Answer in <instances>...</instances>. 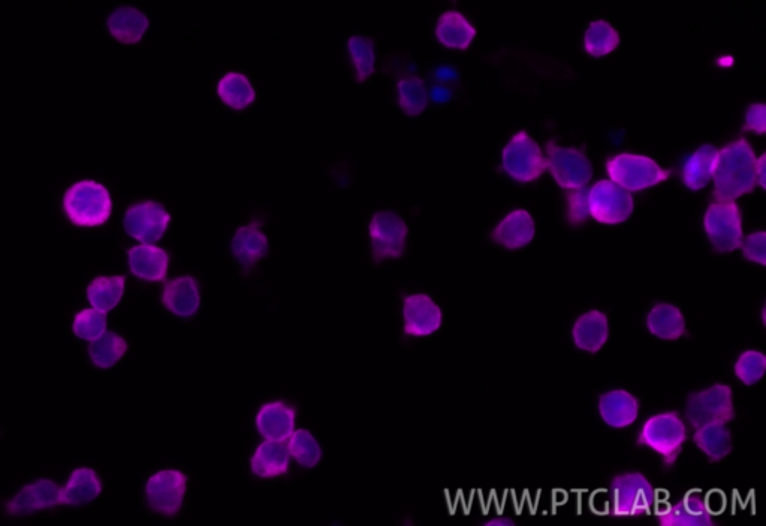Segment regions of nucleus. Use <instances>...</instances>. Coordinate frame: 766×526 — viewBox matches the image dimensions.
I'll return each instance as SVG.
<instances>
[{"mask_svg": "<svg viewBox=\"0 0 766 526\" xmlns=\"http://www.w3.org/2000/svg\"><path fill=\"white\" fill-rule=\"evenodd\" d=\"M125 283L123 275L95 278L87 289V298L95 310L107 314L119 305L125 293Z\"/></svg>", "mask_w": 766, "mask_h": 526, "instance_id": "29", "label": "nucleus"}, {"mask_svg": "<svg viewBox=\"0 0 766 526\" xmlns=\"http://www.w3.org/2000/svg\"><path fill=\"white\" fill-rule=\"evenodd\" d=\"M128 263L131 272L147 281H164L167 278L170 256L161 247L141 244L129 250Z\"/></svg>", "mask_w": 766, "mask_h": 526, "instance_id": "17", "label": "nucleus"}, {"mask_svg": "<svg viewBox=\"0 0 766 526\" xmlns=\"http://www.w3.org/2000/svg\"><path fill=\"white\" fill-rule=\"evenodd\" d=\"M63 208L75 226L96 228L110 219L113 202L107 187L96 181L84 180L66 190Z\"/></svg>", "mask_w": 766, "mask_h": 526, "instance_id": "2", "label": "nucleus"}, {"mask_svg": "<svg viewBox=\"0 0 766 526\" xmlns=\"http://www.w3.org/2000/svg\"><path fill=\"white\" fill-rule=\"evenodd\" d=\"M756 174H758L759 186L765 189V154L756 160Z\"/></svg>", "mask_w": 766, "mask_h": 526, "instance_id": "42", "label": "nucleus"}, {"mask_svg": "<svg viewBox=\"0 0 766 526\" xmlns=\"http://www.w3.org/2000/svg\"><path fill=\"white\" fill-rule=\"evenodd\" d=\"M647 326L651 334L662 340H677L686 334V320L675 305H656L648 314Z\"/></svg>", "mask_w": 766, "mask_h": 526, "instance_id": "26", "label": "nucleus"}, {"mask_svg": "<svg viewBox=\"0 0 766 526\" xmlns=\"http://www.w3.org/2000/svg\"><path fill=\"white\" fill-rule=\"evenodd\" d=\"M107 26L122 44H138L149 29V18L134 6H120L108 17Z\"/></svg>", "mask_w": 766, "mask_h": 526, "instance_id": "20", "label": "nucleus"}, {"mask_svg": "<svg viewBox=\"0 0 766 526\" xmlns=\"http://www.w3.org/2000/svg\"><path fill=\"white\" fill-rule=\"evenodd\" d=\"M188 477L177 470H164L150 477L146 485L147 500L155 512L176 516L182 510Z\"/></svg>", "mask_w": 766, "mask_h": 526, "instance_id": "12", "label": "nucleus"}, {"mask_svg": "<svg viewBox=\"0 0 766 526\" xmlns=\"http://www.w3.org/2000/svg\"><path fill=\"white\" fill-rule=\"evenodd\" d=\"M74 334L81 340L93 341L101 337L107 329L105 313L95 310H84L75 316Z\"/></svg>", "mask_w": 766, "mask_h": 526, "instance_id": "36", "label": "nucleus"}, {"mask_svg": "<svg viewBox=\"0 0 766 526\" xmlns=\"http://www.w3.org/2000/svg\"><path fill=\"white\" fill-rule=\"evenodd\" d=\"M126 350H128V344L114 332H104L89 346L93 364L102 370L114 367L125 356Z\"/></svg>", "mask_w": 766, "mask_h": 526, "instance_id": "31", "label": "nucleus"}, {"mask_svg": "<svg viewBox=\"0 0 766 526\" xmlns=\"http://www.w3.org/2000/svg\"><path fill=\"white\" fill-rule=\"evenodd\" d=\"M256 428L265 440H288L295 428V410L282 401L265 404L256 416Z\"/></svg>", "mask_w": 766, "mask_h": 526, "instance_id": "16", "label": "nucleus"}, {"mask_svg": "<svg viewBox=\"0 0 766 526\" xmlns=\"http://www.w3.org/2000/svg\"><path fill=\"white\" fill-rule=\"evenodd\" d=\"M403 314L404 332L412 337H428L442 325V310L424 293L407 296Z\"/></svg>", "mask_w": 766, "mask_h": 526, "instance_id": "13", "label": "nucleus"}, {"mask_svg": "<svg viewBox=\"0 0 766 526\" xmlns=\"http://www.w3.org/2000/svg\"><path fill=\"white\" fill-rule=\"evenodd\" d=\"M289 455L304 468H313L319 464L322 449L316 438L306 429L292 432L288 443Z\"/></svg>", "mask_w": 766, "mask_h": 526, "instance_id": "35", "label": "nucleus"}, {"mask_svg": "<svg viewBox=\"0 0 766 526\" xmlns=\"http://www.w3.org/2000/svg\"><path fill=\"white\" fill-rule=\"evenodd\" d=\"M370 238L376 261L401 258L406 249V222L394 211H381L370 222Z\"/></svg>", "mask_w": 766, "mask_h": 526, "instance_id": "10", "label": "nucleus"}, {"mask_svg": "<svg viewBox=\"0 0 766 526\" xmlns=\"http://www.w3.org/2000/svg\"><path fill=\"white\" fill-rule=\"evenodd\" d=\"M756 154L747 139L731 142L717 151L714 160V196L717 201H735L758 186Z\"/></svg>", "mask_w": 766, "mask_h": 526, "instance_id": "1", "label": "nucleus"}, {"mask_svg": "<svg viewBox=\"0 0 766 526\" xmlns=\"http://www.w3.org/2000/svg\"><path fill=\"white\" fill-rule=\"evenodd\" d=\"M588 216L590 213H588L587 193L582 190V187L575 189V192L569 195V219L576 225V223L584 222Z\"/></svg>", "mask_w": 766, "mask_h": 526, "instance_id": "40", "label": "nucleus"}, {"mask_svg": "<svg viewBox=\"0 0 766 526\" xmlns=\"http://www.w3.org/2000/svg\"><path fill=\"white\" fill-rule=\"evenodd\" d=\"M766 358L764 353L749 350L743 353L735 364V374L744 385H756L764 377Z\"/></svg>", "mask_w": 766, "mask_h": 526, "instance_id": "37", "label": "nucleus"}, {"mask_svg": "<svg viewBox=\"0 0 766 526\" xmlns=\"http://www.w3.org/2000/svg\"><path fill=\"white\" fill-rule=\"evenodd\" d=\"M503 168L514 180L530 183L547 169V159L538 142L526 131L518 132L502 153Z\"/></svg>", "mask_w": 766, "mask_h": 526, "instance_id": "6", "label": "nucleus"}, {"mask_svg": "<svg viewBox=\"0 0 766 526\" xmlns=\"http://www.w3.org/2000/svg\"><path fill=\"white\" fill-rule=\"evenodd\" d=\"M574 341L578 349L588 353H596L608 341V317L602 311L593 310L582 314L572 329Z\"/></svg>", "mask_w": 766, "mask_h": 526, "instance_id": "21", "label": "nucleus"}, {"mask_svg": "<svg viewBox=\"0 0 766 526\" xmlns=\"http://www.w3.org/2000/svg\"><path fill=\"white\" fill-rule=\"evenodd\" d=\"M63 489L51 480L42 479L21 489L17 497L8 503V513L14 516L32 515L41 510L53 509L63 504Z\"/></svg>", "mask_w": 766, "mask_h": 526, "instance_id": "14", "label": "nucleus"}, {"mask_svg": "<svg viewBox=\"0 0 766 526\" xmlns=\"http://www.w3.org/2000/svg\"><path fill=\"white\" fill-rule=\"evenodd\" d=\"M289 456L288 446L283 441L265 440L250 461L253 474L262 479L285 476L289 470Z\"/></svg>", "mask_w": 766, "mask_h": 526, "instance_id": "23", "label": "nucleus"}, {"mask_svg": "<svg viewBox=\"0 0 766 526\" xmlns=\"http://www.w3.org/2000/svg\"><path fill=\"white\" fill-rule=\"evenodd\" d=\"M588 213L603 225L626 222L633 211V198L629 190L611 180H602L587 193Z\"/></svg>", "mask_w": 766, "mask_h": 526, "instance_id": "7", "label": "nucleus"}, {"mask_svg": "<svg viewBox=\"0 0 766 526\" xmlns=\"http://www.w3.org/2000/svg\"><path fill=\"white\" fill-rule=\"evenodd\" d=\"M475 36V27L461 12H443L437 20L436 38L440 44L452 50H467Z\"/></svg>", "mask_w": 766, "mask_h": 526, "instance_id": "24", "label": "nucleus"}, {"mask_svg": "<svg viewBox=\"0 0 766 526\" xmlns=\"http://www.w3.org/2000/svg\"><path fill=\"white\" fill-rule=\"evenodd\" d=\"M102 491L101 479L90 468H78L69 477L68 485L63 489V504L83 506L92 503Z\"/></svg>", "mask_w": 766, "mask_h": 526, "instance_id": "25", "label": "nucleus"}, {"mask_svg": "<svg viewBox=\"0 0 766 526\" xmlns=\"http://www.w3.org/2000/svg\"><path fill=\"white\" fill-rule=\"evenodd\" d=\"M686 416L693 428L711 423L726 425L735 417L732 389L726 385H714L707 391L690 396Z\"/></svg>", "mask_w": 766, "mask_h": 526, "instance_id": "8", "label": "nucleus"}, {"mask_svg": "<svg viewBox=\"0 0 766 526\" xmlns=\"http://www.w3.org/2000/svg\"><path fill=\"white\" fill-rule=\"evenodd\" d=\"M217 95L226 107L235 111L246 110L255 102L256 93L243 74L229 72L217 84Z\"/></svg>", "mask_w": 766, "mask_h": 526, "instance_id": "28", "label": "nucleus"}, {"mask_svg": "<svg viewBox=\"0 0 766 526\" xmlns=\"http://www.w3.org/2000/svg\"><path fill=\"white\" fill-rule=\"evenodd\" d=\"M348 53L357 71V80L361 83L369 80L376 68L375 42L367 36H352L348 41Z\"/></svg>", "mask_w": 766, "mask_h": 526, "instance_id": "34", "label": "nucleus"}, {"mask_svg": "<svg viewBox=\"0 0 766 526\" xmlns=\"http://www.w3.org/2000/svg\"><path fill=\"white\" fill-rule=\"evenodd\" d=\"M599 411L605 423L612 428H626L638 417L639 402L627 391H611L599 399Z\"/></svg>", "mask_w": 766, "mask_h": 526, "instance_id": "22", "label": "nucleus"}, {"mask_svg": "<svg viewBox=\"0 0 766 526\" xmlns=\"http://www.w3.org/2000/svg\"><path fill=\"white\" fill-rule=\"evenodd\" d=\"M232 255L244 268H250L261 261L268 252V238L261 231L258 222L249 223L238 229L231 241Z\"/></svg>", "mask_w": 766, "mask_h": 526, "instance_id": "19", "label": "nucleus"}, {"mask_svg": "<svg viewBox=\"0 0 766 526\" xmlns=\"http://www.w3.org/2000/svg\"><path fill=\"white\" fill-rule=\"evenodd\" d=\"M398 105L409 117H419L428 104V90L424 80L404 77L397 84Z\"/></svg>", "mask_w": 766, "mask_h": 526, "instance_id": "32", "label": "nucleus"}, {"mask_svg": "<svg viewBox=\"0 0 766 526\" xmlns=\"http://www.w3.org/2000/svg\"><path fill=\"white\" fill-rule=\"evenodd\" d=\"M717 150L713 145H702L684 163L683 181L690 190H701L713 180Z\"/></svg>", "mask_w": 766, "mask_h": 526, "instance_id": "27", "label": "nucleus"}, {"mask_svg": "<svg viewBox=\"0 0 766 526\" xmlns=\"http://www.w3.org/2000/svg\"><path fill=\"white\" fill-rule=\"evenodd\" d=\"M164 307L179 317H192L201 307L198 283L191 275L174 278L165 284L162 295Z\"/></svg>", "mask_w": 766, "mask_h": 526, "instance_id": "15", "label": "nucleus"}, {"mask_svg": "<svg viewBox=\"0 0 766 526\" xmlns=\"http://www.w3.org/2000/svg\"><path fill=\"white\" fill-rule=\"evenodd\" d=\"M686 440V425L675 411L650 417L638 437L639 444L650 447L662 456L665 467L674 465Z\"/></svg>", "mask_w": 766, "mask_h": 526, "instance_id": "3", "label": "nucleus"}, {"mask_svg": "<svg viewBox=\"0 0 766 526\" xmlns=\"http://www.w3.org/2000/svg\"><path fill=\"white\" fill-rule=\"evenodd\" d=\"M704 226L717 252H735L743 244V217L734 201L713 202L705 213Z\"/></svg>", "mask_w": 766, "mask_h": 526, "instance_id": "5", "label": "nucleus"}, {"mask_svg": "<svg viewBox=\"0 0 766 526\" xmlns=\"http://www.w3.org/2000/svg\"><path fill=\"white\" fill-rule=\"evenodd\" d=\"M695 443L711 461H719L732 452V437L723 423H711L696 428Z\"/></svg>", "mask_w": 766, "mask_h": 526, "instance_id": "30", "label": "nucleus"}, {"mask_svg": "<svg viewBox=\"0 0 766 526\" xmlns=\"http://www.w3.org/2000/svg\"><path fill=\"white\" fill-rule=\"evenodd\" d=\"M611 181L629 192H639L668 180L671 172L647 156L638 154H617L606 163Z\"/></svg>", "mask_w": 766, "mask_h": 526, "instance_id": "4", "label": "nucleus"}, {"mask_svg": "<svg viewBox=\"0 0 766 526\" xmlns=\"http://www.w3.org/2000/svg\"><path fill=\"white\" fill-rule=\"evenodd\" d=\"M547 156V168L563 189H581L593 177L590 159L575 148L557 147L550 141Z\"/></svg>", "mask_w": 766, "mask_h": 526, "instance_id": "9", "label": "nucleus"}, {"mask_svg": "<svg viewBox=\"0 0 766 526\" xmlns=\"http://www.w3.org/2000/svg\"><path fill=\"white\" fill-rule=\"evenodd\" d=\"M746 129L756 133H764L765 128V105H752L747 110Z\"/></svg>", "mask_w": 766, "mask_h": 526, "instance_id": "41", "label": "nucleus"}, {"mask_svg": "<svg viewBox=\"0 0 766 526\" xmlns=\"http://www.w3.org/2000/svg\"><path fill=\"white\" fill-rule=\"evenodd\" d=\"M618 45H620V35L606 21H593L585 32L584 48L590 56H606L617 50Z\"/></svg>", "mask_w": 766, "mask_h": 526, "instance_id": "33", "label": "nucleus"}, {"mask_svg": "<svg viewBox=\"0 0 766 526\" xmlns=\"http://www.w3.org/2000/svg\"><path fill=\"white\" fill-rule=\"evenodd\" d=\"M171 216L159 202L146 201L132 205L125 214L126 232L143 244H155L170 225Z\"/></svg>", "mask_w": 766, "mask_h": 526, "instance_id": "11", "label": "nucleus"}, {"mask_svg": "<svg viewBox=\"0 0 766 526\" xmlns=\"http://www.w3.org/2000/svg\"><path fill=\"white\" fill-rule=\"evenodd\" d=\"M535 222L529 211L515 210L509 213L494 231V240L506 249L517 250L532 243Z\"/></svg>", "mask_w": 766, "mask_h": 526, "instance_id": "18", "label": "nucleus"}, {"mask_svg": "<svg viewBox=\"0 0 766 526\" xmlns=\"http://www.w3.org/2000/svg\"><path fill=\"white\" fill-rule=\"evenodd\" d=\"M765 243L766 234L764 231L749 235L747 240L743 241V244H741L746 259L764 266L766 263Z\"/></svg>", "mask_w": 766, "mask_h": 526, "instance_id": "39", "label": "nucleus"}, {"mask_svg": "<svg viewBox=\"0 0 766 526\" xmlns=\"http://www.w3.org/2000/svg\"><path fill=\"white\" fill-rule=\"evenodd\" d=\"M644 482L645 477L641 473H629L620 477L618 486L611 488L612 491L620 492V503H618V506L621 507V510H624L627 516H632L635 513L632 507L635 498L638 503H641V498L639 497L645 491V489H642V483Z\"/></svg>", "mask_w": 766, "mask_h": 526, "instance_id": "38", "label": "nucleus"}]
</instances>
